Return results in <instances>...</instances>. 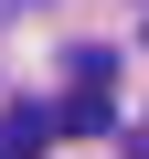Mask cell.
Masks as SVG:
<instances>
[{"instance_id": "obj_1", "label": "cell", "mask_w": 149, "mask_h": 159, "mask_svg": "<svg viewBox=\"0 0 149 159\" xmlns=\"http://www.w3.org/2000/svg\"><path fill=\"white\" fill-rule=\"evenodd\" d=\"M43 138H64V117H53V106H11V117H0V159H32Z\"/></svg>"}, {"instance_id": "obj_2", "label": "cell", "mask_w": 149, "mask_h": 159, "mask_svg": "<svg viewBox=\"0 0 149 159\" xmlns=\"http://www.w3.org/2000/svg\"><path fill=\"white\" fill-rule=\"evenodd\" d=\"M53 117H64V127H107V85H74V96H64Z\"/></svg>"}]
</instances>
